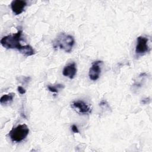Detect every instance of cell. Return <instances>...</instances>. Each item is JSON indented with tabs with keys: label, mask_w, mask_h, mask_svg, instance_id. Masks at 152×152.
Here are the masks:
<instances>
[{
	"label": "cell",
	"mask_w": 152,
	"mask_h": 152,
	"mask_svg": "<svg viewBox=\"0 0 152 152\" xmlns=\"http://www.w3.org/2000/svg\"><path fill=\"white\" fill-rule=\"evenodd\" d=\"M71 129H72V132H74V133H78V132H79L77 126L75 125H72V126H71Z\"/></svg>",
	"instance_id": "13"
},
{
	"label": "cell",
	"mask_w": 152,
	"mask_h": 152,
	"mask_svg": "<svg viewBox=\"0 0 152 152\" xmlns=\"http://www.w3.org/2000/svg\"><path fill=\"white\" fill-rule=\"evenodd\" d=\"M74 44V37L65 33H59L52 42L53 47L55 49H61L68 53L72 50Z\"/></svg>",
	"instance_id": "1"
},
{
	"label": "cell",
	"mask_w": 152,
	"mask_h": 152,
	"mask_svg": "<svg viewBox=\"0 0 152 152\" xmlns=\"http://www.w3.org/2000/svg\"><path fill=\"white\" fill-rule=\"evenodd\" d=\"M20 52L24 55L26 56H32L35 54V51L33 49V48L29 45H26L23 46L21 50L20 51Z\"/></svg>",
	"instance_id": "10"
},
{
	"label": "cell",
	"mask_w": 152,
	"mask_h": 152,
	"mask_svg": "<svg viewBox=\"0 0 152 152\" xmlns=\"http://www.w3.org/2000/svg\"><path fill=\"white\" fill-rule=\"evenodd\" d=\"M64 87H65L64 85L61 84H58L55 86H50V85L48 86V88L50 92L56 93H58L59 89H63Z\"/></svg>",
	"instance_id": "11"
},
{
	"label": "cell",
	"mask_w": 152,
	"mask_h": 152,
	"mask_svg": "<svg viewBox=\"0 0 152 152\" xmlns=\"http://www.w3.org/2000/svg\"><path fill=\"white\" fill-rule=\"evenodd\" d=\"M22 33L21 30H18L15 34L3 37L0 41L1 45L6 49H16L20 52L23 47L20 44Z\"/></svg>",
	"instance_id": "2"
},
{
	"label": "cell",
	"mask_w": 152,
	"mask_h": 152,
	"mask_svg": "<svg viewBox=\"0 0 152 152\" xmlns=\"http://www.w3.org/2000/svg\"><path fill=\"white\" fill-rule=\"evenodd\" d=\"M77 74V67L75 62L70 63L64 66L62 74L69 79H73Z\"/></svg>",
	"instance_id": "8"
},
{
	"label": "cell",
	"mask_w": 152,
	"mask_h": 152,
	"mask_svg": "<svg viewBox=\"0 0 152 152\" xmlns=\"http://www.w3.org/2000/svg\"><path fill=\"white\" fill-rule=\"evenodd\" d=\"M71 107L80 114L85 115L91 112V108L90 106L83 100H76L72 102L71 104Z\"/></svg>",
	"instance_id": "5"
},
{
	"label": "cell",
	"mask_w": 152,
	"mask_h": 152,
	"mask_svg": "<svg viewBox=\"0 0 152 152\" xmlns=\"http://www.w3.org/2000/svg\"><path fill=\"white\" fill-rule=\"evenodd\" d=\"M150 99H148V98H145V99H142V100H141V103H142V104H147V103H148V101H149L150 102Z\"/></svg>",
	"instance_id": "14"
},
{
	"label": "cell",
	"mask_w": 152,
	"mask_h": 152,
	"mask_svg": "<svg viewBox=\"0 0 152 152\" xmlns=\"http://www.w3.org/2000/svg\"><path fill=\"white\" fill-rule=\"evenodd\" d=\"M15 96V93H10L7 94L3 95L0 99V103L2 105H8L11 103Z\"/></svg>",
	"instance_id": "9"
},
{
	"label": "cell",
	"mask_w": 152,
	"mask_h": 152,
	"mask_svg": "<svg viewBox=\"0 0 152 152\" xmlns=\"http://www.w3.org/2000/svg\"><path fill=\"white\" fill-rule=\"evenodd\" d=\"M29 129L27 125H18L13 128L8 133V136L13 142H20L23 141L28 135Z\"/></svg>",
	"instance_id": "3"
},
{
	"label": "cell",
	"mask_w": 152,
	"mask_h": 152,
	"mask_svg": "<svg viewBox=\"0 0 152 152\" xmlns=\"http://www.w3.org/2000/svg\"><path fill=\"white\" fill-rule=\"evenodd\" d=\"M102 63V61H96L92 63L88 72V76L91 80L96 81L99 78L101 72V64Z\"/></svg>",
	"instance_id": "6"
},
{
	"label": "cell",
	"mask_w": 152,
	"mask_h": 152,
	"mask_svg": "<svg viewBox=\"0 0 152 152\" xmlns=\"http://www.w3.org/2000/svg\"><path fill=\"white\" fill-rule=\"evenodd\" d=\"M26 5V1L23 0H14L11 3V10L15 15L21 14L24 11Z\"/></svg>",
	"instance_id": "7"
},
{
	"label": "cell",
	"mask_w": 152,
	"mask_h": 152,
	"mask_svg": "<svg viewBox=\"0 0 152 152\" xmlns=\"http://www.w3.org/2000/svg\"><path fill=\"white\" fill-rule=\"evenodd\" d=\"M148 39L144 36H139L137 39L135 53L137 55H143L150 50Z\"/></svg>",
	"instance_id": "4"
},
{
	"label": "cell",
	"mask_w": 152,
	"mask_h": 152,
	"mask_svg": "<svg viewBox=\"0 0 152 152\" xmlns=\"http://www.w3.org/2000/svg\"><path fill=\"white\" fill-rule=\"evenodd\" d=\"M17 90H18V91L19 92V93H20L21 94H24L26 93V90H25V88H24L23 87L21 86H18V88H17Z\"/></svg>",
	"instance_id": "12"
}]
</instances>
